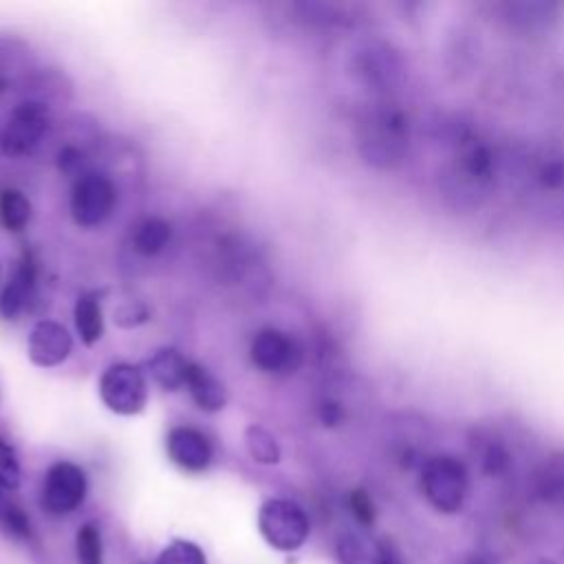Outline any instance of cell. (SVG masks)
I'll return each instance as SVG.
<instances>
[{
    "mask_svg": "<svg viewBox=\"0 0 564 564\" xmlns=\"http://www.w3.org/2000/svg\"><path fill=\"white\" fill-rule=\"evenodd\" d=\"M245 445L249 456L262 465H275L280 461V445L275 437L262 426H249L245 430Z\"/></svg>",
    "mask_w": 564,
    "mask_h": 564,
    "instance_id": "cell-19",
    "label": "cell"
},
{
    "mask_svg": "<svg viewBox=\"0 0 564 564\" xmlns=\"http://www.w3.org/2000/svg\"><path fill=\"white\" fill-rule=\"evenodd\" d=\"M467 486L465 467L454 456H432L421 469V492L443 514H454L463 507Z\"/></svg>",
    "mask_w": 564,
    "mask_h": 564,
    "instance_id": "cell-3",
    "label": "cell"
},
{
    "mask_svg": "<svg viewBox=\"0 0 564 564\" xmlns=\"http://www.w3.org/2000/svg\"><path fill=\"white\" fill-rule=\"evenodd\" d=\"M165 450L170 461L185 469V473H204L214 456L208 437L191 426L172 428L165 439Z\"/></svg>",
    "mask_w": 564,
    "mask_h": 564,
    "instance_id": "cell-10",
    "label": "cell"
},
{
    "mask_svg": "<svg viewBox=\"0 0 564 564\" xmlns=\"http://www.w3.org/2000/svg\"><path fill=\"white\" fill-rule=\"evenodd\" d=\"M260 536L278 551H298L311 531L309 518L301 505L287 499H269L258 512Z\"/></svg>",
    "mask_w": 564,
    "mask_h": 564,
    "instance_id": "cell-2",
    "label": "cell"
},
{
    "mask_svg": "<svg viewBox=\"0 0 564 564\" xmlns=\"http://www.w3.org/2000/svg\"><path fill=\"white\" fill-rule=\"evenodd\" d=\"M86 492H88V481L84 469L75 463L60 461L49 467L40 503L49 514L62 516V514L75 512L84 503Z\"/></svg>",
    "mask_w": 564,
    "mask_h": 564,
    "instance_id": "cell-6",
    "label": "cell"
},
{
    "mask_svg": "<svg viewBox=\"0 0 564 564\" xmlns=\"http://www.w3.org/2000/svg\"><path fill=\"white\" fill-rule=\"evenodd\" d=\"M320 417H322L324 426H338L342 421V408L333 402H324L320 408Z\"/></svg>",
    "mask_w": 564,
    "mask_h": 564,
    "instance_id": "cell-30",
    "label": "cell"
},
{
    "mask_svg": "<svg viewBox=\"0 0 564 564\" xmlns=\"http://www.w3.org/2000/svg\"><path fill=\"white\" fill-rule=\"evenodd\" d=\"M359 148L368 163L378 168H395L404 163L410 148L408 120L397 109L372 111L359 135Z\"/></svg>",
    "mask_w": 564,
    "mask_h": 564,
    "instance_id": "cell-1",
    "label": "cell"
},
{
    "mask_svg": "<svg viewBox=\"0 0 564 564\" xmlns=\"http://www.w3.org/2000/svg\"><path fill=\"white\" fill-rule=\"evenodd\" d=\"M71 348L73 340L69 331L53 320H40L29 333L27 353L29 359L40 368H53L62 364L71 355Z\"/></svg>",
    "mask_w": 564,
    "mask_h": 564,
    "instance_id": "cell-12",
    "label": "cell"
},
{
    "mask_svg": "<svg viewBox=\"0 0 564 564\" xmlns=\"http://www.w3.org/2000/svg\"><path fill=\"white\" fill-rule=\"evenodd\" d=\"M380 564H402V560H400V555H397V551L393 549V544L384 542V544L380 547Z\"/></svg>",
    "mask_w": 564,
    "mask_h": 564,
    "instance_id": "cell-31",
    "label": "cell"
},
{
    "mask_svg": "<svg viewBox=\"0 0 564 564\" xmlns=\"http://www.w3.org/2000/svg\"><path fill=\"white\" fill-rule=\"evenodd\" d=\"M187 366H191V361L174 348H161L146 361L152 382L165 391H179L185 387Z\"/></svg>",
    "mask_w": 564,
    "mask_h": 564,
    "instance_id": "cell-15",
    "label": "cell"
},
{
    "mask_svg": "<svg viewBox=\"0 0 564 564\" xmlns=\"http://www.w3.org/2000/svg\"><path fill=\"white\" fill-rule=\"evenodd\" d=\"M100 397L115 415H139L148 404L146 375L133 364H113L100 380Z\"/></svg>",
    "mask_w": 564,
    "mask_h": 564,
    "instance_id": "cell-4",
    "label": "cell"
},
{
    "mask_svg": "<svg viewBox=\"0 0 564 564\" xmlns=\"http://www.w3.org/2000/svg\"><path fill=\"white\" fill-rule=\"evenodd\" d=\"M75 329L86 346L98 344L105 335V316L100 296L96 292L82 294L75 303Z\"/></svg>",
    "mask_w": 564,
    "mask_h": 564,
    "instance_id": "cell-16",
    "label": "cell"
},
{
    "mask_svg": "<svg viewBox=\"0 0 564 564\" xmlns=\"http://www.w3.org/2000/svg\"><path fill=\"white\" fill-rule=\"evenodd\" d=\"M0 221L10 232H23L32 221V204L16 187L0 193Z\"/></svg>",
    "mask_w": 564,
    "mask_h": 564,
    "instance_id": "cell-17",
    "label": "cell"
},
{
    "mask_svg": "<svg viewBox=\"0 0 564 564\" xmlns=\"http://www.w3.org/2000/svg\"><path fill=\"white\" fill-rule=\"evenodd\" d=\"M465 564H490V562H488L486 557H477V555H475V557H469Z\"/></svg>",
    "mask_w": 564,
    "mask_h": 564,
    "instance_id": "cell-33",
    "label": "cell"
},
{
    "mask_svg": "<svg viewBox=\"0 0 564 564\" xmlns=\"http://www.w3.org/2000/svg\"><path fill=\"white\" fill-rule=\"evenodd\" d=\"M172 230L163 219H146L135 232V249L144 256H157L170 243Z\"/></svg>",
    "mask_w": 564,
    "mask_h": 564,
    "instance_id": "cell-18",
    "label": "cell"
},
{
    "mask_svg": "<svg viewBox=\"0 0 564 564\" xmlns=\"http://www.w3.org/2000/svg\"><path fill=\"white\" fill-rule=\"evenodd\" d=\"M118 191L109 176L98 172L82 174L71 195V214L79 228H98L115 210Z\"/></svg>",
    "mask_w": 564,
    "mask_h": 564,
    "instance_id": "cell-5",
    "label": "cell"
},
{
    "mask_svg": "<svg viewBox=\"0 0 564 564\" xmlns=\"http://www.w3.org/2000/svg\"><path fill=\"white\" fill-rule=\"evenodd\" d=\"M38 280V262L32 249H23L19 269L14 278L8 282V287L0 294V318L16 320L34 301Z\"/></svg>",
    "mask_w": 564,
    "mask_h": 564,
    "instance_id": "cell-11",
    "label": "cell"
},
{
    "mask_svg": "<svg viewBox=\"0 0 564 564\" xmlns=\"http://www.w3.org/2000/svg\"><path fill=\"white\" fill-rule=\"evenodd\" d=\"M12 503L8 501V496H5V490H3V486H0V516H3V512L10 507Z\"/></svg>",
    "mask_w": 564,
    "mask_h": 564,
    "instance_id": "cell-32",
    "label": "cell"
},
{
    "mask_svg": "<svg viewBox=\"0 0 564 564\" xmlns=\"http://www.w3.org/2000/svg\"><path fill=\"white\" fill-rule=\"evenodd\" d=\"M361 75L375 88H393L404 77V62L389 45H368L361 51Z\"/></svg>",
    "mask_w": 564,
    "mask_h": 564,
    "instance_id": "cell-13",
    "label": "cell"
},
{
    "mask_svg": "<svg viewBox=\"0 0 564 564\" xmlns=\"http://www.w3.org/2000/svg\"><path fill=\"white\" fill-rule=\"evenodd\" d=\"M490 181V159L483 150L467 152L450 172L445 174L443 191L445 197L454 201L456 208L479 206V199L486 195V185Z\"/></svg>",
    "mask_w": 564,
    "mask_h": 564,
    "instance_id": "cell-7",
    "label": "cell"
},
{
    "mask_svg": "<svg viewBox=\"0 0 564 564\" xmlns=\"http://www.w3.org/2000/svg\"><path fill=\"white\" fill-rule=\"evenodd\" d=\"M150 318L148 309L139 307V305H124L115 311V322L124 329H131V327H137L142 322H146Z\"/></svg>",
    "mask_w": 564,
    "mask_h": 564,
    "instance_id": "cell-27",
    "label": "cell"
},
{
    "mask_svg": "<svg viewBox=\"0 0 564 564\" xmlns=\"http://www.w3.org/2000/svg\"><path fill=\"white\" fill-rule=\"evenodd\" d=\"M185 389L193 395L195 404L206 413H219L228 406V391L201 364L191 361V366H187Z\"/></svg>",
    "mask_w": 564,
    "mask_h": 564,
    "instance_id": "cell-14",
    "label": "cell"
},
{
    "mask_svg": "<svg viewBox=\"0 0 564 564\" xmlns=\"http://www.w3.org/2000/svg\"><path fill=\"white\" fill-rule=\"evenodd\" d=\"M58 159H60V161H58V163H60V170H64L66 174L75 172V170L82 165V155H79L75 148H64Z\"/></svg>",
    "mask_w": 564,
    "mask_h": 564,
    "instance_id": "cell-29",
    "label": "cell"
},
{
    "mask_svg": "<svg viewBox=\"0 0 564 564\" xmlns=\"http://www.w3.org/2000/svg\"><path fill=\"white\" fill-rule=\"evenodd\" d=\"M0 525H3V529L8 534H12L14 538H21V540H29L32 538V520L14 503L3 512V516H0Z\"/></svg>",
    "mask_w": 564,
    "mask_h": 564,
    "instance_id": "cell-25",
    "label": "cell"
},
{
    "mask_svg": "<svg viewBox=\"0 0 564 564\" xmlns=\"http://www.w3.org/2000/svg\"><path fill=\"white\" fill-rule=\"evenodd\" d=\"M21 463L19 456L14 452V447L0 437V486H3L5 492H14L21 488Z\"/></svg>",
    "mask_w": 564,
    "mask_h": 564,
    "instance_id": "cell-23",
    "label": "cell"
},
{
    "mask_svg": "<svg viewBox=\"0 0 564 564\" xmlns=\"http://www.w3.org/2000/svg\"><path fill=\"white\" fill-rule=\"evenodd\" d=\"M252 361L262 372L280 375V372H294L303 361V348L301 344L278 329H262L249 348Z\"/></svg>",
    "mask_w": 564,
    "mask_h": 564,
    "instance_id": "cell-9",
    "label": "cell"
},
{
    "mask_svg": "<svg viewBox=\"0 0 564 564\" xmlns=\"http://www.w3.org/2000/svg\"><path fill=\"white\" fill-rule=\"evenodd\" d=\"M536 564H557V562H553V560H549V557H542V560H538Z\"/></svg>",
    "mask_w": 564,
    "mask_h": 564,
    "instance_id": "cell-34",
    "label": "cell"
},
{
    "mask_svg": "<svg viewBox=\"0 0 564 564\" xmlns=\"http://www.w3.org/2000/svg\"><path fill=\"white\" fill-rule=\"evenodd\" d=\"M351 512L366 527L375 523V505H372L370 496L364 490H355L351 494Z\"/></svg>",
    "mask_w": 564,
    "mask_h": 564,
    "instance_id": "cell-26",
    "label": "cell"
},
{
    "mask_svg": "<svg viewBox=\"0 0 564 564\" xmlns=\"http://www.w3.org/2000/svg\"><path fill=\"white\" fill-rule=\"evenodd\" d=\"M553 5L544 3H516L507 8L510 23L523 27V29H538L547 27L553 21Z\"/></svg>",
    "mask_w": 564,
    "mask_h": 564,
    "instance_id": "cell-20",
    "label": "cell"
},
{
    "mask_svg": "<svg viewBox=\"0 0 564 564\" xmlns=\"http://www.w3.org/2000/svg\"><path fill=\"white\" fill-rule=\"evenodd\" d=\"M338 560L342 564H361L364 560V549L353 536H344L338 542Z\"/></svg>",
    "mask_w": 564,
    "mask_h": 564,
    "instance_id": "cell-28",
    "label": "cell"
},
{
    "mask_svg": "<svg viewBox=\"0 0 564 564\" xmlns=\"http://www.w3.org/2000/svg\"><path fill=\"white\" fill-rule=\"evenodd\" d=\"M49 109L40 102L21 105L0 133V150L8 157L29 155L49 131Z\"/></svg>",
    "mask_w": 564,
    "mask_h": 564,
    "instance_id": "cell-8",
    "label": "cell"
},
{
    "mask_svg": "<svg viewBox=\"0 0 564 564\" xmlns=\"http://www.w3.org/2000/svg\"><path fill=\"white\" fill-rule=\"evenodd\" d=\"M0 278H3V265H0Z\"/></svg>",
    "mask_w": 564,
    "mask_h": 564,
    "instance_id": "cell-35",
    "label": "cell"
},
{
    "mask_svg": "<svg viewBox=\"0 0 564 564\" xmlns=\"http://www.w3.org/2000/svg\"><path fill=\"white\" fill-rule=\"evenodd\" d=\"M538 488L544 499L562 501L564 499V463L547 465L540 475Z\"/></svg>",
    "mask_w": 564,
    "mask_h": 564,
    "instance_id": "cell-24",
    "label": "cell"
},
{
    "mask_svg": "<svg viewBox=\"0 0 564 564\" xmlns=\"http://www.w3.org/2000/svg\"><path fill=\"white\" fill-rule=\"evenodd\" d=\"M157 564H208L206 553L191 540H174L161 553Z\"/></svg>",
    "mask_w": 564,
    "mask_h": 564,
    "instance_id": "cell-22",
    "label": "cell"
},
{
    "mask_svg": "<svg viewBox=\"0 0 564 564\" xmlns=\"http://www.w3.org/2000/svg\"><path fill=\"white\" fill-rule=\"evenodd\" d=\"M77 549V562L79 564H105V547H102V536L96 525H84L77 531L75 540Z\"/></svg>",
    "mask_w": 564,
    "mask_h": 564,
    "instance_id": "cell-21",
    "label": "cell"
}]
</instances>
